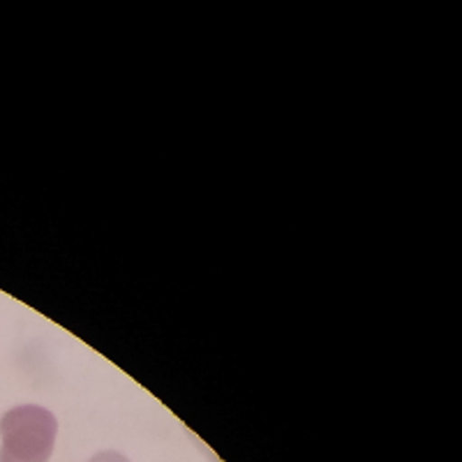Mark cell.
Segmentation results:
<instances>
[{"mask_svg": "<svg viewBox=\"0 0 462 462\" xmlns=\"http://www.w3.org/2000/svg\"><path fill=\"white\" fill-rule=\"evenodd\" d=\"M58 420L40 404H19L0 419V462H49Z\"/></svg>", "mask_w": 462, "mask_h": 462, "instance_id": "obj_1", "label": "cell"}, {"mask_svg": "<svg viewBox=\"0 0 462 462\" xmlns=\"http://www.w3.org/2000/svg\"><path fill=\"white\" fill-rule=\"evenodd\" d=\"M88 462H130V457H125L118 451H100L95 453Z\"/></svg>", "mask_w": 462, "mask_h": 462, "instance_id": "obj_2", "label": "cell"}]
</instances>
